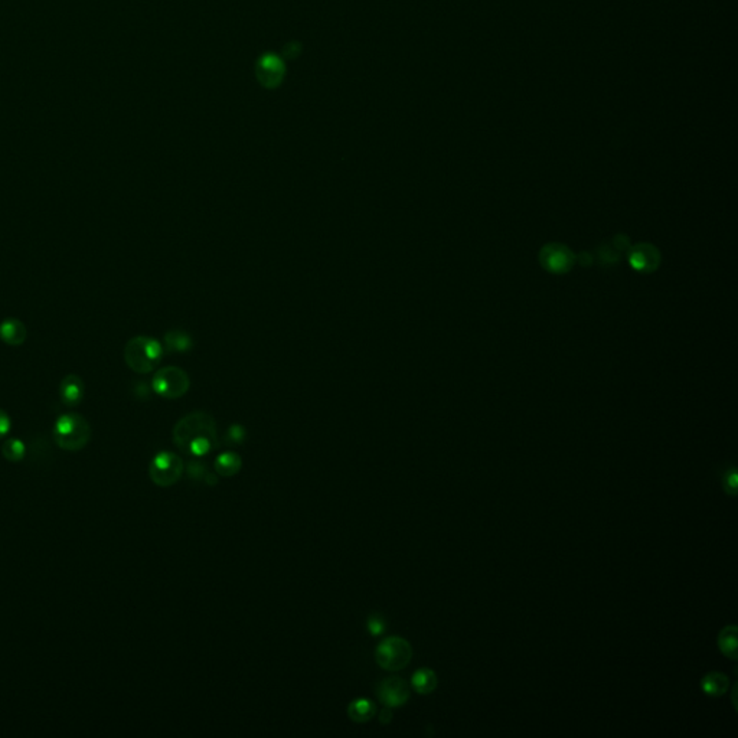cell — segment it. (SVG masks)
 Instances as JSON below:
<instances>
[{
	"label": "cell",
	"instance_id": "obj_1",
	"mask_svg": "<svg viewBox=\"0 0 738 738\" xmlns=\"http://www.w3.org/2000/svg\"><path fill=\"white\" fill-rule=\"evenodd\" d=\"M174 443L186 454L204 456L218 446L216 422L205 411H193L181 418L174 427Z\"/></svg>",
	"mask_w": 738,
	"mask_h": 738
},
{
	"label": "cell",
	"instance_id": "obj_2",
	"mask_svg": "<svg viewBox=\"0 0 738 738\" xmlns=\"http://www.w3.org/2000/svg\"><path fill=\"white\" fill-rule=\"evenodd\" d=\"M52 434L56 446L61 450L79 451L89 444L93 430L84 415L67 413L56 418Z\"/></svg>",
	"mask_w": 738,
	"mask_h": 738
},
{
	"label": "cell",
	"instance_id": "obj_3",
	"mask_svg": "<svg viewBox=\"0 0 738 738\" xmlns=\"http://www.w3.org/2000/svg\"><path fill=\"white\" fill-rule=\"evenodd\" d=\"M163 356V348L155 337L136 336L124 347V362L136 374H150Z\"/></svg>",
	"mask_w": 738,
	"mask_h": 738
},
{
	"label": "cell",
	"instance_id": "obj_4",
	"mask_svg": "<svg viewBox=\"0 0 738 738\" xmlns=\"http://www.w3.org/2000/svg\"><path fill=\"white\" fill-rule=\"evenodd\" d=\"M413 658V647L411 645L399 636H391L384 639L377 650H375V661L380 668L395 672L404 669Z\"/></svg>",
	"mask_w": 738,
	"mask_h": 738
},
{
	"label": "cell",
	"instance_id": "obj_5",
	"mask_svg": "<svg viewBox=\"0 0 738 738\" xmlns=\"http://www.w3.org/2000/svg\"><path fill=\"white\" fill-rule=\"evenodd\" d=\"M190 381L183 369L178 366H164L155 374L152 380L153 391L166 400H176L189 389Z\"/></svg>",
	"mask_w": 738,
	"mask_h": 738
},
{
	"label": "cell",
	"instance_id": "obj_6",
	"mask_svg": "<svg viewBox=\"0 0 738 738\" xmlns=\"http://www.w3.org/2000/svg\"><path fill=\"white\" fill-rule=\"evenodd\" d=\"M183 462L175 453L160 451L152 459L149 477L159 488H170L182 477Z\"/></svg>",
	"mask_w": 738,
	"mask_h": 738
},
{
	"label": "cell",
	"instance_id": "obj_7",
	"mask_svg": "<svg viewBox=\"0 0 738 738\" xmlns=\"http://www.w3.org/2000/svg\"><path fill=\"white\" fill-rule=\"evenodd\" d=\"M377 697L388 708H399L410 699V685L403 678H387L377 687Z\"/></svg>",
	"mask_w": 738,
	"mask_h": 738
},
{
	"label": "cell",
	"instance_id": "obj_8",
	"mask_svg": "<svg viewBox=\"0 0 738 738\" xmlns=\"http://www.w3.org/2000/svg\"><path fill=\"white\" fill-rule=\"evenodd\" d=\"M541 263L552 273H564L573 266V254L567 247L551 244L543 250Z\"/></svg>",
	"mask_w": 738,
	"mask_h": 738
},
{
	"label": "cell",
	"instance_id": "obj_9",
	"mask_svg": "<svg viewBox=\"0 0 738 738\" xmlns=\"http://www.w3.org/2000/svg\"><path fill=\"white\" fill-rule=\"evenodd\" d=\"M630 263L637 271H654L659 266V252L655 247L639 244L630 252Z\"/></svg>",
	"mask_w": 738,
	"mask_h": 738
},
{
	"label": "cell",
	"instance_id": "obj_10",
	"mask_svg": "<svg viewBox=\"0 0 738 738\" xmlns=\"http://www.w3.org/2000/svg\"><path fill=\"white\" fill-rule=\"evenodd\" d=\"M60 396L64 406L77 407L84 399V381L75 375H67L60 384Z\"/></svg>",
	"mask_w": 738,
	"mask_h": 738
},
{
	"label": "cell",
	"instance_id": "obj_11",
	"mask_svg": "<svg viewBox=\"0 0 738 738\" xmlns=\"http://www.w3.org/2000/svg\"><path fill=\"white\" fill-rule=\"evenodd\" d=\"M27 336L25 325L18 319H6L0 323V339L9 347H19L25 344Z\"/></svg>",
	"mask_w": 738,
	"mask_h": 738
},
{
	"label": "cell",
	"instance_id": "obj_12",
	"mask_svg": "<svg viewBox=\"0 0 738 738\" xmlns=\"http://www.w3.org/2000/svg\"><path fill=\"white\" fill-rule=\"evenodd\" d=\"M375 714H377L375 704L366 698L355 699L348 706L349 718L358 724H365L368 721H371L375 717Z\"/></svg>",
	"mask_w": 738,
	"mask_h": 738
},
{
	"label": "cell",
	"instance_id": "obj_13",
	"mask_svg": "<svg viewBox=\"0 0 738 738\" xmlns=\"http://www.w3.org/2000/svg\"><path fill=\"white\" fill-rule=\"evenodd\" d=\"M701 688L709 697H723L730 688V679L721 672H711L702 678Z\"/></svg>",
	"mask_w": 738,
	"mask_h": 738
},
{
	"label": "cell",
	"instance_id": "obj_14",
	"mask_svg": "<svg viewBox=\"0 0 738 738\" xmlns=\"http://www.w3.org/2000/svg\"><path fill=\"white\" fill-rule=\"evenodd\" d=\"M411 685L415 690V692L421 695L432 694L437 688V676L434 671L429 668H421L413 675Z\"/></svg>",
	"mask_w": 738,
	"mask_h": 738
},
{
	"label": "cell",
	"instance_id": "obj_15",
	"mask_svg": "<svg viewBox=\"0 0 738 738\" xmlns=\"http://www.w3.org/2000/svg\"><path fill=\"white\" fill-rule=\"evenodd\" d=\"M242 466L241 458L235 453H222L215 459V470L225 477H233L240 473Z\"/></svg>",
	"mask_w": 738,
	"mask_h": 738
},
{
	"label": "cell",
	"instance_id": "obj_16",
	"mask_svg": "<svg viewBox=\"0 0 738 738\" xmlns=\"http://www.w3.org/2000/svg\"><path fill=\"white\" fill-rule=\"evenodd\" d=\"M260 79L268 85H273L274 82H278L280 77L283 75V64L276 58V56H266L260 61Z\"/></svg>",
	"mask_w": 738,
	"mask_h": 738
},
{
	"label": "cell",
	"instance_id": "obj_17",
	"mask_svg": "<svg viewBox=\"0 0 738 738\" xmlns=\"http://www.w3.org/2000/svg\"><path fill=\"white\" fill-rule=\"evenodd\" d=\"M164 344L170 352H186L192 347V339L183 330H169L164 335Z\"/></svg>",
	"mask_w": 738,
	"mask_h": 738
},
{
	"label": "cell",
	"instance_id": "obj_18",
	"mask_svg": "<svg viewBox=\"0 0 738 738\" xmlns=\"http://www.w3.org/2000/svg\"><path fill=\"white\" fill-rule=\"evenodd\" d=\"M2 456L11 463H19L26 456V444L16 437L8 439L2 444Z\"/></svg>",
	"mask_w": 738,
	"mask_h": 738
},
{
	"label": "cell",
	"instance_id": "obj_19",
	"mask_svg": "<svg viewBox=\"0 0 738 738\" xmlns=\"http://www.w3.org/2000/svg\"><path fill=\"white\" fill-rule=\"evenodd\" d=\"M718 646L727 658L737 659V628L734 624L721 630L718 636Z\"/></svg>",
	"mask_w": 738,
	"mask_h": 738
},
{
	"label": "cell",
	"instance_id": "obj_20",
	"mask_svg": "<svg viewBox=\"0 0 738 738\" xmlns=\"http://www.w3.org/2000/svg\"><path fill=\"white\" fill-rule=\"evenodd\" d=\"M723 481H724V489L727 491V493H730L731 496H735L737 489H738V479H737V470L734 467L725 472Z\"/></svg>",
	"mask_w": 738,
	"mask_h": 738
},
{
	"label": "cell",
	"instance_id": "obj_21",
	"mask_svg": "<svg viewBox=\"0 0 738 738\" xmlns=\"http://www.w3.org/2000/svg\"><path fill=\"white\" fill-rule=\"evenodd\" d=\"M368 630L373 636H378L385 630V621L380 614H373L368 619Z\"/></svg>",
	"mask_w": 738,
	"mask_h": 738
},
{
	"label": "cell",
	"instance_id": "obj_22",
	"mask_svg": "<svg viewBox=\"0 0 738 738\" xmlns=\"http://www.w3.org/2000/svg\"><path fill=\"white\" fill-rule=\"evenodd\" d=\"M12 429V420L11 417L8 415V413L5 410L0 408V439H4L9 434Z\"/></svg>",
	"mask_w": 738,
	"mask_h": 738
},
{
	"label": "cell",
	"instance_id": "obj_23",
	"mask_svg": "<svg viewBox=\"0 0 738 738\" xmlns=\"http://www.w3.org/2000/svg\"><path fill=\"white\" fill-rule=\"evenodd\" d=\"M226 437H228L230 443L240 444L245 437V430L241 427V425H233V427L228 430V436Z\"/></svg>",
	"mask_w": 738,
	"mask_h": 738
},
{
	"label": "cell",
	"instance_id": "obj_24",
	"mask_svg": "<svg viewBox=\"0 0 738 738\" xmlns=\"http://www.w3.org/2000/svg\"><path fill=\"white\" fill-rule=\"evenodd\" d=\"M188 470H189V477L192 476V477H195V479H196V477H202L204 473H207V472H205V466L201 465V463H198V462H192V463H189Z\"/></svg>",
	"mask_w": 738,
	"mask_h": 738
},
{
	"label": "cell",
	"instance_id": "obj_25",
	"mask_svg": "<svg viewBox=\"0 0 738 738\" xmlns=\"http://www.w3.org/2000/svg\"><path fill=\"white\" fill-rule=\"evenodd\" d=\"M391 720H392V711H391V708L385 706V708L382 709V711H381V714H380V721H381V724H389Z\"/></svg>",
	"mask_w": 738,
	"mask_h": 738
}]
</instances>
